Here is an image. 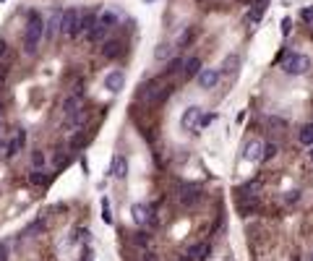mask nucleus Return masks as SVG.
Wrapping results in <instances>:
<instances>
[{
	"instance_id": "1",
	"label": "nucleus",
	"mask_w": 313,
	"mask_h": 261,
	"mask_svg": "<svg viewBox=\"0 0 313 261\" xmlns=\"http://www.w3.org/2000/svg\"><path fill=\"white\" fill-rule=\"evenodd\" d=\"M42 40H44V21L40 16V11H29L26 29H24V42H21L24 55H34V52L40 50V42Z\"/></svg>"
},
{
	"instance_id": "2",
	"label": "nucleus",
	"mask_w": 313,
	"mask_h": 261,
	"mask_svg": "<svg viewBox=\"0 0 313 261\" xmlns=\"http://www.w3.org/2000/svg\"><path fill=\"white\" fill-rule=\"evenodd\" d=\"M277 63L282 65V71L287 76H303V73L311 71V58L300 55V52H292V50H282Z\"/></svg>"
},
{
	"instance_id": "3",
	"label": "nucleus",
	"mask_w": 313,
	"mask_h": 261,
	"mask_svg": "<svg viewBox=\"0 0 313 261\" xmlns=\"http://www.w3.org/2000/svg\"><path fill=\"white\" fill-rule=\"evenodd\" d=\"M79 19H81V8H63L60 34H63L65 40H79Z\"/></svg>"
},
{
	"instance_id": "4",
	"label": "nucleus",
	"mask_w": 313,
	"mask_h": 261,
	"mask_svg": "<svg viewBox=\"0 0 313 261\" xmlns=\"http://www.w3.org/2000/svg\"><path fill=\"white\" fill-rule=\"evenodd\" d=\"M198 198H201V188L196 186V183H186L180 191H178V204L190 209L193 204H198Z\"/></svg>"
},
{
	"instance_id": "5",
	"label": "nucleus",
	"mask_w": 313,
	"mask_h": 261,
	"mask_svg": "<svg viewBox=\"0 0 313 261\" xmlns=\"http://www.w3.org/2000/svg\"><path fill=\"white\" fill-rule=\"evenodd\" d=\"M60 19H63V8H55L50 13V19L44 21V40H55L58 32H60Z\"/></svg>"
},
{
	"instance_id": "6",
	"label": "nucleus",
	"mask_w": 313,
	"mask_h": 261,
	"mask_svg": "<svg viewBox=\"0 0 313 261\" xmlns=\"http://www.w3.org/2000/svg\"><path fill=\"white\" fill-rule=\"evenodd\" d=\"M123 87H125V73L120 71V68H115V71H110L104 76V89H107L110 94H118Z\"/></svg>"
},
{
	"instance_id": "7",
	"label": "nucleus",
	"mask_w": 313,
	"mask_h": 261,
	"mask_svg": "<svg viewBox=\"0 0 313 261\" xmlns=\"http://www.w3.org/2000/svg\"><path fill=\"white\" fill-rule=\"evenodd\" d=\"M201 115H204L201 107H196V105L186 107V112H183V118H180V128L183 130H193L198 126V118H201Z\"/></svg>"
},
{
	"instance_id": "8",
	"label": "nucleus",
	"mask_w": 313,
	"mask_h": 261,
	"mask_svg": "<svg viewBox=\"0 0 313 261\" xmlns=\"http://www.w3.org/2000/svg\"><path fill=\"white\" fill-rule=\"evenodd\" d=\"M196 79H198V87L201 89H214L219 84V68H201Z\"/></svg>"
},
{
	"instance_id": "9",
	"label": "nucleus",
	"mask_w": 313,
	"mask_h": 261,
	"mask_svg": "<svg viewBox=\"0 0 313 261\" xmlns=\"http://www.w3.org/2000/svg\"><path fill=\"white\" fill-rule=\"evenodd\" d=\"M149 212H151L149 204H133L131 217H133V222H136L139 227H144V225H154V217H149Z\"/></svg>"
},
{
	"instance_id": "10",
	"label": "nucleus",
	"mask_w": 313,
	"mask_h": 261,
	"mask_svg": "<svg viewBox=\"0 0 313 261\" xmlns=\"http://www.w3.org/2000/svg\"><path fill=\"white\" fill-rule=\"evenodd\" d=\"M261 154H264V144H261V139L248 141L246 149H243V159H246V162H258V159H261Z\"/></svg>"
},
{
	"instance_id": "11",
	"label": "nucleus",
	"mask_w": 313,
	"mask_h": 261,
	"mask_svg": "<svg viewBox=\"0 0 313 261\" xmlns=\"http://www.w3.org/2000/svg\"><path fill=\"white\" fill-rule=\"evenodd\" d=\"M24 144H26V130L24 128H19L16 130V136H13V141H8V147H5V157H16L21 149H24Z\"/></svg>"
},
{
	"instance_id": "12",
	"label": "nucleus",
	"mask_w": 313,
	"mask_h": 261,
	"mask_svg": "<svg viewBox=\"0 0 313 261\" xmlns=\"http://www.w3.org/2000/svg\"><path fill=\"white\" fill-rule=\"evenodd\" d=\"M238 68H240V55L238 52H230V55L222 60V65H219V76H235Z\"/></svg>"
},
{
	"instance_id": "13",
	"label": "nucleus",
	"mask_w": 313,
	"mask_h": 261,
	"mask_svg": "<svg viewBox=\"0 0 313 261\" xmlns=\"http://www.w3.org/2000/svg\"><path fill=\"white\" fill-rule=\"evenodd\" d=\"M120 55H123V42H120V40H104L102 42V58L115 60Z\"/></svg>"
},
{
	"instance_id": "14",
	"label": "nucleus",
	"mask_w": 313,
	"mask_h": 261,
	"mask_svg": "<svg viewBox=\"0 0 313 261\" xmlns=\"http://www.w3.org/2000/svg\"><path fill=\"white\" fill-rule=\"evenodd\" d=\"M118 21H120V16H118V11H112V8H102L97 13V24H102L104 29L118 26Z\"/></svg>"
},
{
	"instance_id": "15",
	"label": "nucleus",
	"mask_w": 313,
	"mask_h": 261,
	"mask_svg": "<svg viewBox=\"0 0 313 261\" xmlns=\"http://www.w3.org/2000/svg\"><path fill=\"white\" fill-rule=\"evenodd\" d=\"M110 175H115L118 180H125L128 175V159L123 154H118L115 159H112V167H110Z\"/></svg>"
},
{
	"instance_id": "16",
	"label": "nucleus",
	"mask_w": 313,
	"mask_h": 261,
	"mask_svg": "<svg viewBox=\"0 0 313 261\" xmlns=\"http://www.w3.org/2000/svg\"><path fill=\"white\" fill-rule=\"evenodd\" d=\"M198 71H201V60H198L196 55L183 60V71H180L183 79H193V76H198Z\"/></svg>"
},
{
	"instance_id": "17",
	"label": "nucleus",
	"mask_w": 313,
	"mask_h": 261,
	"mask_svg": "<svg viewBox=\"0 0 313 261\" xmlns=\"http://www.w3.org/2000/svg\"><path fill=\"white\" fill-rule=\"evenodd\" d=\"M107 32H110V29H104L102 24H97V21H94V26L86 32V37H89L91 44H102L104 40H107Z\"/></svg>"
},
{
	"instance_id": "18",
	"label": "nucleus",
	"mask_w": 313,
	"mask_h": 261,
	"mask_svg": "<svg viewBox=\"0 0 313 261\" xmlns=\"http://www.w3.org/2000/svg\"><path fill=\"white\" fill-rule=\"evenodd\" d=\"M258 186H261V183L258 180H250V183H246V186H243L240 191H238V201H246V198H258Z\"/></svg>"
},
{
	"instance_id": "19",
	"label": "nucleus",
	"mask_w": 313,
	"mask_h": 261,
	"mask_svg": "<svg viewBox=\"0 0 313 261\" xmlns=\"http://www.w3.org/2000/svg\"><path fill=\"white\" fill-rule=\"evenodd\" d=\"M297 139H300V144H303V147H313V120H311V123H305V126L300 128Z\"/></svg>"
},
{
	"instance_id": "20",
	"label": "nucleus",
	"mask_w": 313,
	"mask_h": 261,
	"mask_svg": "<svg viewBox=\"0 0 313 261\" xmlns=\"http://www.w3.org/2000/svg\"><path fill=\"white\" fill-rule=\"evenodd\" d=\"M178 71H183V58H170V60H167V68L162 71V79H167V76H175Z\"/></svg>"
},
{
	"instance_id": "21",
	"label": "nucleus",
	"mask_w": 313,
	"mask_h": 261,
	"mask_svg": "<svg viewBox=\"0 0 313 261\" xmlns=\"http://www.w3.org/2000/svg\"><path fill=\"white\" fill-rule=\"evenodd\" d=\"M258 209V198H246V201H238V212L246 214V217H250Z\"/></svg>"
},
{
	"instance_id": "22",
	"label": "nucleus",
	"mask_w": 313,
	"mask_h": 261,
	"mask_svg": "<svg viewBox=\"0 0 313 261\" xmlns=\"http://www.w3.org/2000/svg\"><path fill=\"white\" fill-rule=\"evenodd\" d=\"M29 183H32V186H47V183H50V173H42V170L29 173Z\"/></svg>"
},
{
	"instance_id": "23",
	"label": "nucleus",
	"mask_w": 313,
	"mask_h": 261,
	"mask_svg": "<svg viewBox=\"0 0 313 261\" xmlns=\"http://www.w3.org/2000/svg\"><path fill=\"white\" fill-rule=\"evenodd\" d=\"M193 37H196V29H193V26H188L186 32H183V34L178 37V50H183V47H188V44L193 42Z\"/></svg>"
},
{
	"instance_id": "24",
	"label": "nucleus",
	"mask_w": 313,
	"mask_h": 261,
	"mask_svg": "<svg viewBox=\"0 0 313 261\" xmlns=\"http://www.w3.org/2000/svg\"><path fill=\"white\" fill-rule=\"evenodd\" d=\"M44 162H47L44 152H42V149H34V152H32V167H34V170H42Z\"/></svg>"
},
{
	"instance_id": "25",
	"label": "nucleus",
	"mask_w": 313,
	"mask_h": 261,
	"mask_svg": "<svg viewBox=\"0 0 313 261\" xmlns=\"http://www.w3.org/2000/svg\"><path fill=\"white\" fill-rule=\"evenodd\" d=\"M277 152H279V147H277V144H264V154H261V162H269V159H274V157H277Z\"/></svg>"
},
{
	"instance_id": "26",
	"label": "nucleus",
	"mask_w": 313,
	"mask_h": 261,
	"mask_svg": "<svg viewBox=\"0 0 313 261\" xmlns=\"http://www.w3.org/2000/svg\"><path fill=\"white\" fill-rule=\"evenodd\" d=\"M201 253H204V245H201V243H193V245H190V248L186 251V253H183V256H186L188 261H196L198 256H201Z\"/></svg>"
},
{
	"instance_id": "27",
	"label": "nucleus",
	"mask_w": 313,
	"mask_h": 261,
	"mask_svg": "<svg viewBox=\"0 0 313 261\" xmlns=\"http://www.w3.org/2000/svg\"><path fill=\"white\" fill-rule=\"evenodd\" d=\"M79 97L81 94H71V97H65V102H63V112L68 115V112H73V110H79Z\"/></svg>"
},
{
	"instance_id": "28",
	"label": "nucleus",
	"mask_w": 313,
	"mask_h": 261,
	"mask_svg": "<svg viewBox=\"0 0 313 261\" xmlns=\"http://www.w3.org/2000/svg\"><path fill=\"white\" fill-rule=\"evenodd\" d=\"M83 144H86V136H83L81 130H73V136H71V149H81Z\"/></svg>"
},
{
	"instance_id": "29",
	"label": "nucleus",
	"mask_w": 313,
	"mask_h": 261,
	"mask_svg": "<svg viewBox=\"0 0 313 261\" xmlns=\"http://www.w3.org/2000/svg\"><path fill=\"white\" fill-rule=\"evenodd\" d=\"M170 55H172V47H170V44H159V47L154 50V58H157V60H167Z\"/></svg>"
},
{
	"instance_id": "30",
	"label": "nucleus",
	"mask_w": 313,
	"mask_h": 261,
	"mask_svg": "<svg viewBox=\"0 0 313 261\" xmlns=\"http://www.w3.org/2000/svg\"><path fill=\"white\" fill-rule=\"evenodd\" d=\"M52 165H55V170H63V167L68 165V154H65V152H58L55 159H52Z\"/></svg>"
},
{
	"instance_id": "31",
	"label": "nucleus",
	"mask_w": 313,
	"mask_h": 261,
	"mask_svg": "<svg viewBox=\"0 0 313 261\" xmlns=\"http://www.w3.org/2000/svg\"><path fill=\"white\" fill-rule=\"evenodd\" d=\"M297 198H300V191L292 188V191H287V194H285V198H282V201H285L287 206H292V204H297Z\"/></svg>"
},
{
	"instance_id": "32",
	"label": "nucleus",
	"mask_w": 313,
	"mask_h": 261,
	"mask_svg": "<svg viewBox=\"0 0 313 261\" xmlns=\"http://www.w3.org/2000/svg\"><path fill=\"white\" fill-rule=\"evenodd\" d=\"M133 243L139 245V248L146 251V245H149V233H139V235H133Z\"/></svg>"
},
{
	"instance_id": "33",
	"label": "nucleus",
	"mask_w": 313,
	"mask_h": 261,
	"mask_svg": "<svg viewBox=\"0 0 313 261\" xmlns=\"http://www.w3.org/2000/svg\"><path fill=\"white\" fill-rule=\"evenodd\" d=\"M102 219L107 222V225H112V214H110V201L107 198H102Z\"/></svg>"
},
{
	"instance_id": "34",
	"label": "nucleus",
	"mask_w": 313,
	"mask_h": 261,
	"mask_svg": "<svg viewBox=\"0 0 313 261\" xmlns=\"http://www.w3.org/2000/svg\"><path fill=\"white\" fill-rule=\"evenodd\" d=\"M42 230H44V219L40 217V219H37V222H34V225H29V230H26V235H34V233H42Z\"/></svg>"
},
{
	"instance_id": "35",
	"label": "nucleus",
	"mask_w": 313,
	"mask_h": 261,
	"mask_svg": "<svg viewBox=\"0 0 313 261\" xmlns=\"http://www.w3.org/2000/svg\"><path fill=\"white\" fill-rule=\"evenodd\" d=\"M214 118H217L214 112H206V115H201V118H198V126H196V128H206V126H209V123L214 120Z\"/></svg>"
},
{
	"instance_id": "36",
	"label": "nucleus",
	"mask_w": 313,
	"mask_h": 261,
	"mask_svg": "<svg viewBox=\"0 0 313 261\" xmlns=\"http://www.w3.org/2000/svg\"><path fill=\"white\" fill-rule=\"evenodd\" d=\"M0 261H8V240H0Z\"/></svg>"
},
{
	"instance_id": "37",
	"label": "nucleus",
	"mask_w": 313,
	"mask_h": 261,
	"mask_svg": "<svg viewBox=\"0 0 313 261\" xmlns=\"http://www.w3.org/2000/svg\"><path fill=\"white\" fill-rule=\"evenodd\" d=\"M300 19L311 24V21H313V5H311V8H303V11H300Z\"/></svg>"
},
{
	"instance_id": "38",
	"label": "nucleus",
	"mask_w": 313,
	"mask_h": 261,
	"mask_svg": "<svg viewBox=\"0 0 313 261\" xmlns=\"http://www.w3.org/2000/svg\"><path fill=\"white\" fill-rule=\"evenodd\" d=\"M269 126H274V128H285L287 120H285V118H269Z\"/></svg>"
},
{
	"instance_id": "39",
	"label": "nucleus",
	"mask_w": 313,
	"mask_h": 261,
	"mask_svg": "<svg viewBox=\"0 0 313 261\" xmlns=\"http://www.w3.org/2000/svg\"><path fill=\"white\" fill-rule=\"evenodd\" d=\"M141 261H159V256H157V253H151V251H144L141 253Z\"/></svg>"
},
{
	"instance_id": "40",
	"label": "nucleus",
	"mask_w": 313,
	"mask_h": 261,
	"mask_svg": "<svg viewBox=\"0 0 313 261\" xmlns=\"http://www.w3.org/2000/svg\"><path fill=\"white\" fill-rule=\"evenodd\" d=\"M290 29H292V21H290V19H285V21H282V34H290Z\"/></svg>"
},
{
	"instance_id": "41",
	"label": "nucleus",
	"mask_w": 313,
	"mask_h": 261,
	"mask_svg": "<svg viewBox=\"0 0 313 261\" xmlns=\"http://www.w3.org/2000/svg\"><path fill=\"white\" fill-rule=\"evenodd\" d=\"M5 52H8V44H5V40H0V60L5 58Z\"/></svg>"
},
{
	"instance_id": "42",
	"label": "nucleus",
	"mask_w": 313,
	"mask_h": 261,
	"mask_svg": "<svg viewBox=\"0 0 313 261\" xmlns=\"http://www.w3.org/2000/svg\"><path fill=\"white\" fill-rule=\"evenodd\" d=\"M0 136H3V120H0Z\"/></svg>"
},
{
	"instance_id": "43",
	"label": "nucleus",
	"mask_w": 313,
	"mask_h": 261,
	"mask_svg": "<svg viewBox=\"0 0 313 261\" xmlns=\"http://www.w3.org/2000/svg\"><path fill=\"white\" fill-rule=\"evenodd\" d=\"M311 162H313V149H311Z\"/></svg>"
},
{
	"instance_id": "44",
	"label": "nucleus",
	"mask_w": 313,
	"mask_h": 261,
	"mask_svg": "<svg viewBox=\"0 0 313 261\" xmlns=\"http://www.w3.org/2000/svg\"><path fill=\"white\" fill-rule=\"evenodd\" d=\"M311 261H313V253H311Z\"/></svg>"
},
{
	"instance_id": "45",
	"label": "nucleus",
	"mask_w": 313,
	"mask_h": 261,
	"mask_svg": "<svg viewBox=\"0 0 313 261\" xmlns=\"http://www.w3.org/2000/svg\"><path fill=\"white\" fill-rule=\"evenodd\" d=\"M146 3H151V0H146Z\"/></svg>"
},
{
	"instance_id": "46",
	"label": "nucleus",
	"mask_w": 313,
	"mask_h": 261,
	"mask_svg": "<svg viewBox=\"0 0 313 261\" xmlns=\"http://www.w3.org/2000/svg\"><path fill=\"white\" fill-rule=\"evenodd\" d=\"M0 3H3V0H0Z\"/></svg>"
}]
</instances>
